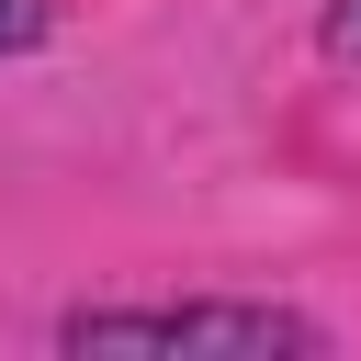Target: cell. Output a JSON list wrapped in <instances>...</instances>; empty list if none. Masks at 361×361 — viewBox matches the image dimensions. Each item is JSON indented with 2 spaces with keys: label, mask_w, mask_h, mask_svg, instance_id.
I'll list each match as a JSON object with an SVG mask.
<instances>
[{
  "label": "cell",
  "mask_w": 361,
  "mask_h": 361,
  "mask_svg": "<svg viewBox=\"0 0 361 361\" xmlns=\"http://www.w3.org/2000/svg\"><path fill=\"white\" fill-rule=\"evenodd\" d=\"M68 350H316L282 305H135V316H68Z\"/></svg>",
  "instance_id": "1"
},
{
  "label": "cell",
  "mask_w": 361,
  "mask_h": 361,
  "mask_svg": "<svg viewBox=\"0 0 361 361\" xmlns=\"http://www.w3.org/2000/svg\"><path fill=\"white\" fill-rule=\"evenodd\" d=\"M327 56L361 68V0H327Z\"/></svg>",
  "instance_id": "2"
},
{
  "label": "cell",
  "mask_w": 361,
  "mask_h": 361,
  "mask_svg": "<svg viewBox=\"0 0 361 361\" xmlns=\"http://www.w3.org/2000/svg\"><path fill=\"white\" fill-rule=\"evenodd\" d=\"M34 34H45V0H0V56H23Z\"/></svg>",
  "instance_id": "3"
}]
</instances>
